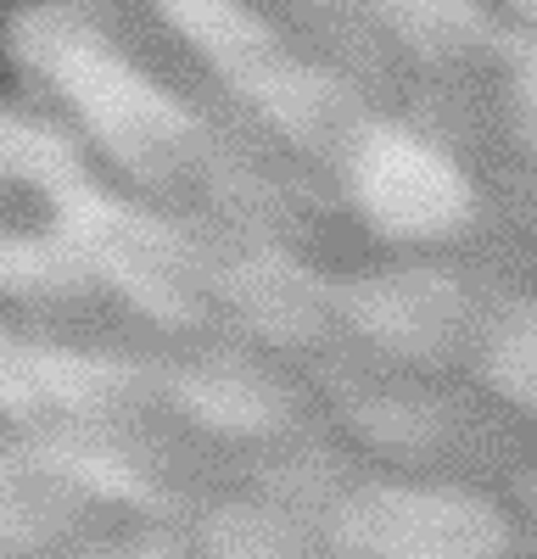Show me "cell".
<instances>
[{"instance_id":"2","label":"cell","mask_w":537,"mask_h":559,"mask_svg":"<svg viewBox=\"0 0 537 559\" xmlns=\"http://www.w3.org/2000/svg\"><path fill=\"white\" fill-rule=\"evenodd\" d=\"M112 51L236 146L392 247L532 258L537 207L492 191L258 0H73Z\"/></svg>"},{"instance_id":"1","label":"cell","mask_w":537,"mask_h":559,"mask_svg":"<svg viewBox=\"0 0 537 559\" xmlns=\"http://www.w3.org/2000/svg\"><path fill=\"white\" fill-rule=\"evenodd\" d=\"M0 224L57 241L134 308L297 364L365 453L532 492V258L336 263L236 236L118 185L28 90L0 96Z\"/></svg>"},{"instance_id":"3","label":"cell","mask_w":537,"mask_h":559,"mask_svg":"<svg viewBox=\"0 0 537 559\" xmlns=\"http://www.w3.org/2000/svg\"><path fill=\"white\" fill-rule=\"evenodd\" d=\"M481 7H487L492 17H504V23H521V28H532V0H481Z\"/></svg>"}]
</instances>
